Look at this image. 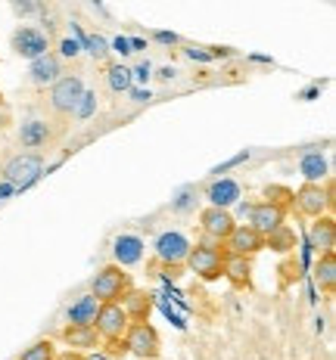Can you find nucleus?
<instances>
[{
    "label": "nucleus",
    "instance_id": "f257e3e1",
    "mask_svg": "<svg viewBox=\"0 0 336 360\" xmlns=\"http://www.w3.org/2000/svg\"><path fill=\"white\" fill-rule=\"evenodd\" d=\"M131 289H134L131 286V274L125 267H118V264H106L91 283V295L100 304H122V298L128 295Z\"/></svg>",
    "mask_w": 336,
    "mask_h": 360
},
{
    "label": "nucleus",
    "instance_id": "f03ea898",
    "mask_svg": "<svg viewBox=\"0 0 336 360\" xmlns=\"http://www.w3.org/2000/svg\"><path fill=\"white\" fill-rule=\"evenodd\" d=\"M293 205L305 217H324L333 208V186L330 184H302L293 193Z\"/></svg>",
    "mask_w": 336,
    "mask_h": 360
},
{
    "label": "nucleus",
    "instance_id": "7ed1b4c3",
    "mask_svg": "<svg viewBox=\"0 0 336 360\" xmlns=\"http://www.w3.org/2000/svg\"><path fill=\"white\" fill-rule=\"evenodd\" d=\"M122 342H125V348H128V354L144 357V360H156L162 351V339L149 320H144V323H131Z\"/></svg>",
    "mask_w": 336,
    "mask_h": 360
},
{
    "label": "nucleus",
    "instance_id": "20e7f679",
    "mask_svg": "<svg viewBox=\"0 0 336 360\" xmlns=\"http://www.w3.org/2000/svg\"><path fill=\"white\" fill-rule=\"evenodd\" d=\"M85 100V81L78 75H59V81L50 87V109L59 115H72Z\"/></svg>",
    "mask_w": 336,
    "mask_h": 360
},
{
    "label": "nucleus",
    "instance_id": "39448f33",
    "mask_svg": "<svg viewBox=\"0 0 336 360\" xmlns=\"http://www.w3.org/2000/svg\"><path fill=\"white\" fill-rule=\"evenodd\" d=\"M44 171V162L37 153H22V155H13L10 162L4 165V180L13 186V190H25L32 186Z\"/></svg>",
    "mask_w": 336,
    "mask_h": 360
},
{
    "label": "nucleus",
    "instance_id": "423d86ee",
    "mask_svg": "<svg viewBox=\"0 0 336 360\" xmlns=\"http://www.w3.org/2000/svg\"><path fill=\"white\" fill-rule=\"evenodd\" d=\"M184 264L190 267L193 274L199 276V280L212 283V280H218V276H221L224 249H212V245L197 243V245H190V252H187V261H184Z\"/></svg>",
    "mask_w": 336,
    "mask_h": 360
},
{
    "label": "nucleus",
    "instance_id": "0eeeda50",
    "mask_svg": "<svg viewBox=\"0 0 336 360\" xmlns=\"http://www.w3.org/2000/svg\"><path fill=\"white\" fill-rule=\"evenodd\" d=\"M131 320L128 314L122 311V304H100V311H97V320H94V329L97 335H100V342H122L125 333H128Z\"/></svg>",
    "mask_w": 336,
    "mask_h": 360
},
{
    "label": "nucleus",
    "instance_id": "6e6552de",
    "mask_svg": "<svg viewBox=\"0 0 336 360\" xmlns=\"http://www.w3.org/2000/svg\"><path fill=\"white\" fill-rule=\"evenodd\" d=\"M153 249H156V258L159 261H166L168 267L181 270V264L187 261V252H190V239L184 233H178V230H166V233L156 236Z\"/></svg>",
    "mask_w": 336,
    "mask_h": 360
},
{
    "label": "nucleus",
    "instance_id": "1a4fd4ad",
    "mask_svg": "<svg viewBox=\"0 0 336 360\" xmlns=\"http://www.w3.org/2000/svg\"><path fill=\"white\" fill-rule=\"evenodd\" d=\"M199 227H203L206 239H212V243H221V245H224V239L234 233L237 221H234V214H230L228 208L206 205L203 212H199Z\"/></svg>",
    "mask_w": 336,
    "mask_h": 360
},
{
    "label": "nucleus",
    "instance_id": "9d476101",
    "mask_svg": "<svg viewBox=\"0 0 336 360\" xmlns=\"http://www.w3.org/2000/svg\"><path fill=\"white\" fill-rule=\"evenodd\" d=\"M265 249V236H259L249 224H237L234 233L224 239V252L228 255H240V258H252Z\"/></svg>",
    "mask_w": 336,
    "mask_h": 360
},
{
    "label": "nucleus",
    "instance_id": "9b49d317",
    "mask_svg": "<svg viewBox=\"0 0 336 360\" xmlns=\"http://www.w3.org/2000/svg\"><path fill=\"white\" fill-rule=\"evenodd\" d=\"M283 221H287V212L271 205V202H256V205L249 208V227L256 230L259 236H271L278 227H283Z\"/></svg>",
    "mask_w": 336,
    "mask_h": 360
},
{
    "label": "nucleus",
    "instance_id": "f8f14e48",
    "mask_svg": "<svg viewBox=\"0 0 336 360\" xmlns=\"http://www.w3.org/2000/svg\"><path fill=\"white\" fill-rule=\"evenodd\" d=\"M13 50H16L19 56H25V59H35L37 56H44L47 53V37H44V32H37V28L32 25H22L16 34H13Z\"/></svg>",
    "mask_w": 336,
    "mask_h": 360
},
{
    "label": "nucleus",
    "instance_id": "ddd939ff",
    "mask_svg": "<svg viewBox=\"0 0 336 360\" xmlns=\"http://www.w3.org/2000/svg\"><path fill=\"white\" fill-rule=\"evenodd\" d=\"M221 276H228V283L234 289H249L252 286V258H240V255L224 252Z\"/></svg>",
    "mask_w": 336,
    "mask_h": 360
},
{
    "label": "nucleus",
    "instance_id": "4468645a",
    "mask_svg": "<svg viewBox=\"0 0 336 360\" xmlns=\"http://www.w3.org/2000/svg\"><path fill=\"white\" fill-rule=\"evenodd\" d=\"M333 243H336V224H333V217L330 214L315 217V224H311V230H309V245L318 255H327V252H333Z\"/></svg>",
    "mask_w": 336,
    "mask_h": 360
},
{
    "label": "nucleus",
    "instance_id": "2eb2a0df",
    "mask_svg": "<svg viewBox=\"0 0 336 360\" xmlns=\"http://www.w3.org/2000/svg\"><path fill=\"white\" fill-rule=\"evenodd\" d=\"M59 75H63V65H59V56L54 53H44L32 63V81L37 87H47V84L54 87L59 81Z\"/></svg>",
    "mask_w": 336,
    "mask_h": 360
},
{
    "label": "nucleus",
    "instance_id": "dca6fc26",
    "mask_svg": "<svg viewBox=\"0 0 336 360\" xmlns=\"http://www.w3.org/2000/svg\"><path fill=\"white\" fill-rule=\"evenodd\" d=\"M63 342L69 345V351H85V348H97L100 345V335H97L94 326H81V323H69L63 329Z\"/></svg>",
    "mask_w": 336,
    "mask_h": 360
},
{
    "label": "nucleus",
    "instance_id": "f3484780",
    "mask_svg": "<svg viewBox=\"0 0 336 360\" xmlns=\"http://www.w3.org/2000/svg\"><path fill=\"white\" fill-rule=\"evenodd\" d=\"M122 311L128 314L131 323H144V320H149V314H153V298L140 289H131L128 295L122 298Z\"/></svg>",
    "mask_w": 336,
    "mask_h": 360
},
{
    "label": "nucleus",
    "instance_id": "a211bd4d",
    "mask_svg": "<svg viewBox=\"0 0 336 360\" xmlns=\"http://www.w3.org/2000/svg\"><path fill=\"white\" fill-rule=\"evenodd\" d=\"M209 205H215V208H228V205H234L237 199H240V186L234 184V180H218V184H212L209 186Z\"/></svg>",
    "mask_w": 336,
    "mask_h": 360
},
{
    "label": "nucleus",
    "instance_id": "6ab92c4d",
    "mask_svg": "<svg viewBox=\"0 0 336 360\" xmlns=\"http://www.w3.org/2000/svg\"><path fill=\"white\" fill-rule=\"evenodd\" d=\"M144 258V243L137 236H118L116 239V261L118 267H131Z\"/></svg>",
    "mask_w": 336,
    "mask_h": 360
},
{
    "label": "nucleus",
    "instance_id": "aec40b11",
    "mask_svg": "<svg viewBox=\"0 0 336 360\" xmlns=\"http://www.w3.org/2000/svg\"><path fill=\"white\" fill-rule=\"evenodd\" d=\"M97 311H100V302H97L94 295H85L78 298L69 311H66V317H69V323H81V326H94L97 320Z\"/></svg>",
    "mask_w": 336,
    "mask_h": 360
},
{
    "label": "nucleus",
    "instance_id": "412c9836",
    "mask_svg": "<svg viewBox=\"0 0 336 360\" xmlns=\"http://www.w3.org/2000/svg\"><path fill=\"white\" fill-rule=\"evenodd\" d=\"M315 280L318 286L330 295L336 289V255L327 252V255H318V264H315Z\"/></svg>",
    "mask_w": 336,
    "mask_h": 360
},
{
    "label": "nucleus",
    "instance_id": "4be33fe9",
    "mask_svg": "<svg viewBox=\"0 0 336 360\" xmlns=\"http://www.w3.org/2000/svg\"><path fill=\"white\" fill-rule=\"evenodd\" d=\"M47 140H50V127L44 122H25L22 124V131H19V143L22 146L35 149V146H44Z\"/></svg>",
    "mask_w": 336,
    "mask_h": 360
},
{
    "label": "nucleus",
    "instance_id": "5701e85b",
    "mask_svg": "<svg viewBox=\"0 0 336 360\" xmlns=\"http://www.w3.org/2000/svg\"><path fill=\"white\" fill-rule=\"evenodd\" d=\"M265 249H274V252H290L296 249V233L283 224V227H278L271 236H265Z\"/></svg>",
    "mask_w": 336,
    "mask_h": 360
},
{
    "label": "nucleus",
    "instance_id": "b1692460",
    "mask_svg": "<svg viewBox=\"0 0 336 360\" xmlns=\"http://www.w3.org/2000/svg\"><path fill=\"white\" fill-rule=\"evenodd\" d=\"M302 174L309 177L305 184H321V177L327 174V162L321 159V153H309L302 159Z\"/></svg>",
    "mask_w": 336,
    "mask_h": 360
},
{
    "label": "nucleus",
    "instance_id": "393cba45",
    "mask_svg": "<svg viewBox=\"0 0 336 360\" xmlns=\"http://www.w3.org/2000/svg\"><path fill=\"white\" fill-rule=\"evenodd\" d=\"M54 357H56V348H54V342L50 339H41V342L28 345V348L19 354V360H54Z\"/></svg>",
    "mask_w": 336,
    "mask_h": 360
},
{
    "label": "nucleus",
    "instance_id": "a878e982",
    "mask_svg": "<svg viewBox=\"0 0 336 360\" xmlns=\"http://www.w3.org/2000/svg\"><path fill=\"white\" fill-rule=\"evenodd\" d=\"M265 202H271V205L287 212V208L293 205V190H287V186H280V184H271V186H265Z\"/></svg>",
    "mask_w": 336,
    "mask_h": 360
},
{
    "label": "nucleus",
    "instance_id": "bb28decb",
    "mask_svg": "<svg viewBox=\"0 0 336 360\" xmlns=\"http://www.w3.org/2000/svg\"><path fill=\"white\" fill-rule=\"evenodd\" d=\"M109 81H112V87H116V90H125V87H128V72L116 65V69L109 72Z\"/></svg>",
    "mask_w": 336,
    "mask_h": 360
},
{
    "label": "nucleus",
    "instance_id": "cd10ccee",
    "mask_svg": "<svg viewBox=\"0 0 336 360\" xmlns=\"http://www.w3.org/2000/svg\"><path fill=\"white\" fill-rule=\"evenodd\" d=\"M109 351H112V357H125V354H128L125 342H112V345H109Z\"/></svg>",
    "mask_w": 336,
    "mask_h": 360
},
{
    "label": "nucleus",
    "instance_id": "c85d7f7f",
    "mask_svg": "<svg viewBox=\"0 0 336 360\" xmlns=\"http://www.w3.org/2000/svg\"><path fill=\"white\" fill-rule=\"evenodd\" d=\"M59 53H63V56H75V53H78V44H75V41H63V50H59Z\"/></svg>",
    "mask_w": 336,
    "mask_h": 360
},
{
    "label": "nucleus",
    "instance_id": "c756f323",
    "mask_svg": "<svg viewBox=\"0 0 336 360\" xmlns=\"http://www.w3.org/2000/svg\"><path fill=\"white\" fill-rule=\"evenodd\" d=\"M54 360H85V354H78V351H63V354H56Z\"/></svg>",
    "mask_w": 336,
    "mask_h": 360
},
{
    "label": "nucleus",
    "instance_id": "7c9ffc66",
    "mask_svg": "<svg viewBox=\"0 0 336 360\" xmlns=\"http://www.w3.org/2000/svg\"><path fill=\"white\" fill-rule=\"evenodd\" d=\"M0 103H4V96H0Z\"/></svg>",
    "mask_w": 336,
    "mask_h": 360
}]
</instances>
